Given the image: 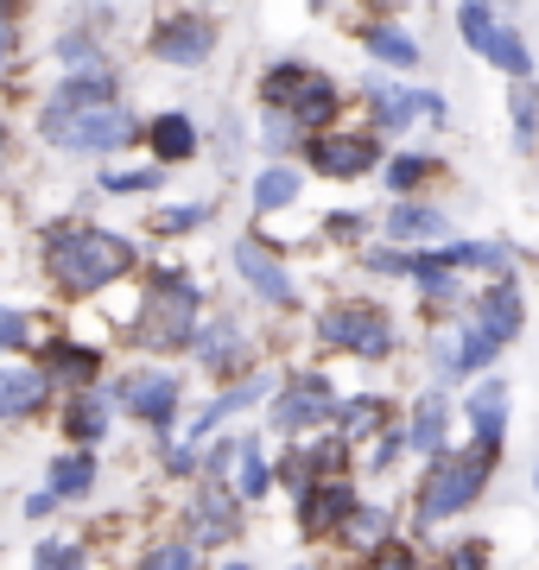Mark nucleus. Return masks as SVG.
I'll use <instances>...</instances> for the list:
<instances>
[{"mask_svg":"<svg viewBox=\"0 0 539 570\" xmlns=\"http://www.w3.org/2000/svg\"><path fill=\"white\" fill-rule=\"evenodd\" d=\"M261 146H267V153H292V146H298V127H292L286 115H261Z\"/></svg>","mask_w":539,"mask_h":570,"instance_id":"obj_45","label":"nucleus"},{"mask_svg":"<svg viewBox=\"0 0 539 570\" xmlns=\"http://www.w3.org/2000/svg\"><path fill=\"white\" fill-rule=\"evenodd\" d=\"M336 419V381L331 374H292L267 400V431L273 438H312L317 425Z\"/></svg>","mask_w":539,"mask_h":570,"instance_id":"obj_9","label":"nucleus"},{"mask_svg":"<svg viewBox=\"0 0 539 570\" xmlns=\"http://www.w3.org/2000/svg\"><path fill=\"white\" fill-rule=\"evenodd\" d=\"M0 159H7V127H0Z\"/></svg>","mask_w":539,"mask_h":570,"instance_id":"obj_51","label":"nucleus"},{"mask_svg":"<svg viewBox=\"0 0 539 570\" xmlns=\"http://www.w3.org/2000/svg\"><path fill=\"white\" fill-rule=\"evenodd\" d=\"M362 51H374V58L394 63V70H419V39L413 32H400V26H388V20L362 26Z\"/></svg>","mask_w":539,"mask_h":570,"instance_id":"obj_30","label":"nucleus"},{"mask_svg":"<svg viewBox=\"0 0 539 570\" xmlns=\"http://www.w3.org/2000/svg\"><path fill=\"white\" fill-rule=\"evenodd\" d=\"M463 425H470V444L477 450H496L508 444V381H477V387L463 393Z\"/></svg>","mask_w":539,"mask_h":570,"instance_id":"obj_16","label":"nucleus"},{"mask_svg":"<svg viewBox=\"0 0 539 570\" xmlns=\"http://www.w3.org/2000/svg\"><path fill=\"white\" fill-rule=\"evenodd\" d=\"M482 58L496 63V70H508L514 82H527V77H533V58H527V39H520L514 26L501 20V13H496V26H489V45H482Z\"/></svg>","mask_w":539,"mask_h":570,"instance_id":"obj_31","label":"nucleus"},{"mask_svg":"<svg viewBox=\"0 0 539 570\" xmlns=\"http://www.w3.org/2000/svg\"><path fill=\"white\" fill-rule=\"evenodd\" d=\"M235 273H242V285H248L254 298H267V305H280V311L298 305V285H292V273L280 266V254H273L261 235H242V242H235Z\"/></svg>","mask_w":539,"mask_h":570,"instance_id":"obj_15","label":"nucleus"},{"mask_svg":"<svg viewBox=\"0 0 539 570\" xmlns=\"http://www.w3.org/2000/svg\"><path fill=\"white\" fill-rule=\"evenodd\" d=\"M185 546L197 551H228L248 539V508L235 501V489L228 482H197L185 501V532H178Z\"/></svg>","mask_w":539,"mask_h":570,"instance_id":"obj_8","label":"nucleus"},{"mask_svg":"<svg viewBox=\"0 0 539 570\" xmlns=\"http://www.w3.org/2000/svg\"><path fill=\"white\" fill-rule=\"evenodd\" d=\"M362 96H369L374 108V134H400V127H413V115H425V121H444V96H432V89H413V82H388V77H369L362 82Z\"/></svg>","mask_w":539,"mask_h":570,"instance_id":"obj_13","label":"nucleus"},{"mask_svg":"<svg viewBox=\"0 0 539 570\" xmlns=\"http://www.w3.org/2000/svg\"><path fill=\"white\" fill-rule=\"evenodd\" d=\"M115 89H121L115 70H77V77L58 82L51 108H102V102H115Z\"/></svg>","mask_w":539,"mask_h":570,"instance_id":"obj_29","label":"nucleus"},{"mask_svg":"<svg viewBox=\"0 0 539 570\" xmlns=\"http://www.w3.org/2000/svg\"><path fill=\"white\" fill-rule=\"evenodd\" d=\"M39 134L58 153H121L127 140H140V121L121 102H102V108H51L45 102Z\"/></svg>","mask_w":539,"mask_h":570,"instance_id":"obj_5","label":"nucleus"},{"mask_svg":"<svg viewBox=\"0 0 539 570\" xmlns=\"http://www.w3.org/2000/svg\"><path fill=\"white\" fill-rule=\"evenodd\" d=\"M292 570H317V564H292Z\"/></svg>","mask_w":539,"mask_h":570,"instance_id":"obj_55","label":"nucleus"},{"mask_svg":"<svg viewBox=\"0 0 539 570\" xmlns=\"http://www.w3.org/2000/svg\"><path fill=\"white\" fill-rule=\"evenodd\" d=\"M432 171H438V165L425 159V153H400V159H388V190H394L400 204H406V197H413L419 184L432 178Z\"/></svg>","mask_w":539,"mask_h":570,"instance_id":"obj_40","label":"nucleus"},{"mask_svg":"<svg viewBox=\"0 0 539 570\" xmlns=\"http://www.w3.org/2000/svg\"><path fill=\"white\" fill-rule=\"evenodd\" d=\"M331 425H336V438H343L350 450H362V444H374L381 431L394 425V406H388L381 393H355V400H336Z\"/></svg>","mask_w":539,"mask_h":570,"instance_id":"obj_22","label":"nucleus"},{"mask_svg":"<svg viewBox=\"0 0 539 570\" xmlns=\"http://www.w3.org/2000/svg\"><path fill=\"white\" fill-rule=\"evenodd\" d=\"M305 165L317 178H362L369 165H381V134L374 127H343V134H312L305 140Z\"/></svg>","mask_w":539,"mask_h":570,"instance_id":"obj_11","label":"nucleus"},{"mask_svg":"<svg viewBox=\"0 0 539 570\" xmlns=\"http://www.w3.org/2000/svg\"><path fill=\"white\" fill-rule=\"evenodd\" d=\"M190 355L209 367V374H235V367L254 355L248 330H242V317H209V324H197V336H190Z\"/></svg>","mask_w":539,"mask_h":570,"instance_id":"obj_19","label":"nucleus"},{"mask_svg":"<svg viewBox=\"0 0 539 570\" xmlns=\"http://www.w3.org/2000/svg\"><path fill=\"white\" fill-rule=\"evenodd\" d=\"M45 273L58 292L70 298H96L108 285H121L134 273V242L121 228H96V223H70V228H51L45 242Z\"/></svg>","mask_w":539,"mask_h":570,"instance_id":"obj_2","label":"nucleus"},{"mask_svg":"<svg viewBox=\"0 0 539 570\" xmlns=\"http://www.w3.org/2000/svg\"><path fill=\"white\" fill-rule=\"evenodd\" d=\"M355 501H362L355 475H324V482H305V489L292 494L298 539H312V546H336V532H343V520L355 513Z\"/></svg>","mask_w":539,"mask_h":570,"instance_id":"obj_10","label":"nucleus"},{"mask_svg":"<svg viewBox=\"0 0 539 570\" xmlns=\"http://www.w3.org/2000/svg\"><path fill=\"white\" fill-rule=\"evenodd\" d=\"M102 482V463H96V450H58L51 463H45V489L58 494V501H89Z\"/></svg>","mask_w":539,"mask_h":570,"instance_id":"obj_25","label":"nucleus"},{"mask_svg":"<svg viewBox=\"0 0 539 570\" xmlns=\"http://www.w3.org/2000/svg\"><path fill=\"white\" fill-rule=\"evenodd\" d=\"M388 235H394V242H406V247H425V242H438V235H451V216L406 197V204L388 209Z\"/></svg>","mask_w":539,"mask_h":570,"instance_id":"obj_28","label":"nucleus"},{"mask_svg":"<svg viewBox=\"0 0 539 570\" xmlns=\"http://www.w3.org/2000/svg\"><path fill=\"white\" fill-rule=\"evenodd\" d=\"M438 570H496V546L489 539H451Z\"/></svg>","mask_w":539,"mask_h":570,"instance_id":"obj_41","label":"nucleus"},{"mask_svg":"<svg viewBox=\"0 0 539 570\" xmlns=\"http://www.w3.org/2000/svg\"><path fill=\"white\" fill-rule=\"evenodd\" d=\"M489 336H496L501 348L520 336V324H527V298H520V285H514V273L508 279H496V285H482V298H477V311H470Z\"/></svg>","mask_w":539,"mask_h":570,"instance_id":"obj_21","label":"nucleus"},{"mask_svg":"<svg viewBox=\"0 0 539 570\" xmlns=\"http://www.w3.org/2000/svg\"><path fill=\"white\" fill-rule=\"evenodd\" d=\"M369 7H400V0H369Z\"/></svg>","mask_w":539,"mask_h":570,"instance_id":"obj_52","label":"nucleus"},{"mask_svg":"<svg viewBox=\"0 0 539 570\" xmlns=\"http://www.w3.org/2000/svg\"><path fill=\"white\" fill-rule=\"evenodd\" d=\"M406 450H419V456H438V450H451V393L444 387H425L413 400V412H406Z\"/></svg>","mask_w":539,"mask_h":570,"instance_id":"obj_20","label":"nucleus"},{"mask_svg":"<svg viewBox=\"0 0 539 570\" xmlns=\"http://www.w3.org/2000/svg\"><path fill=\"white\" fill-rule=\"evenodd\" d=\"M45 381L63 393H84V387H102V348L77 343V336H51V348H45Z\"/></svg>","mask_w":539,"mask_h":570,"instance_id":"obj_18","label":"nucleus"},{"mask_svg":"<svg viewBox=\"0 0 539 570\" xmlns=\"http://www.w3.org/2000/svg\"><path fill=\"white\" fill-rule=\"evenodd\" d=\"M216 204H178V209H159V235H190V228H209Z\"/></svg>","mask_w":539,"mask_h":570,"instance_id":"obj_42","label":"nucleus"},{"mask_svg":"<svg viewBox=\"0 0 539 570\" xmlns=\"http://www.w3.org/2000/svg\"><path fill=\"white\" fill-rule=\"evenodd\" d=\"M58 63H70V77L77 70H108V45L89 26H70V32H58Z\"/></svg>","mask_w":539,"mask_h":570,"instance_id":"obj_34","label":"nucleus"},{"mask_svg":"<svg viewBox=\"0 0 539 570\" xmlns=\"http://www.w3.org/2000/svg\"><path fill=\"white\" fill-rule=\"evenodd\" d=\"M355 570H425V558H419V546L406 539V532H394L388 546H374L355 558Z\"/></svg>","mask_w":539,"mask_h":570,"instance_id":"obj_39","label":"nucleus"},{"mask_svg":"<svg viewBox=\"0 0 539 570\" xmlns=\"http://www.w3.org/2000/svg\"><path fill=\"white\" fill-rule=\"evenodd\" d=\"M228 489L242 508L254 501H267L273 494V456H267V438L261 431H242V450H235V475H228Z\"/></svg>","mask_w":539,"mask_h":570,"instance_id":"obj_23","label":"nucleus"},{"mask_svg":"<svg viewBox=\"0 0 539 570\" xmlns=\"http://www.w3.org/2000/svg\"><path fill=\"white\" fill-rule=\"evenodd\" d=\"M146 51H153L159 63L190 70V63H204L209 51H216V26H209L204 13H166V20L146 32Z\"/></svg>","mask_w":539,"mask_h":570,"instance_id":"obj_14","label":"nucleus"},{"mask_svg":"<svg viewBox=\"0 0 539 570\" xmlns=\"http://www.w3.org/2000/svg\"><path fill=\"white\" fill-rule=\"evenodd\" d=\"M388 539H394V513L381 508V501H369V494L355 501V513L343 520V532H336V546L355 551V558H362V551H374V546H388Z\"/></svg>","mask_w":539,"mask_h":570,"instance_id":"obj_27","label":"nucleus"},{"mask_svg":"<svg viewBox=\"0 0 539 570\" xmlns=\"http://www.w3.org/2000/svg\"><path fill=\"white\" fill-rule=\"evenodd\" d=\"M153 184H166L159 165H108L102 178H96V190H102V197H140Z\"/></svg>","mask_w":539,"mask_h":570,"instance_id":"obj_35","label":"nucleus"},{"mask_svg":"<svg viewBox=\"0 0 539 570\" xmlns=\"http://www.w3.org/2000/svg\"><path fill=\"white\" fill-rule=\"evenodd\" d=\"M496 450H477V444H463V450H438V456H425V475L413 482V532L406 539H425L432 527H451V520H463V513L477 508L482 494H489V482H496Z\"/></svg>","mask_w":539,"mask_h":570,"instance_id":"obj_1","label":"nucleus"},{"mask_svg":"<svg viewBox=\"0 0 539 570\" xmlns=\"http://www.w3.org/2000/svg\"><path fill=\"white\" fill-rule=\"evenodd\" d=\"M501 355V343L489 336V330L470 317V324L457 330H438L432 336V367H438V387H457V381H470V374H482V367Z\"/></svg>","mask_w":539,"mask_h":570,"instance_id":"obj_12","label":"nucleus"},{"mask_svg":"<svg viewBox=\"0 0 539 570\" xmlns=\"http://www.w3.org/2000/svg\"><path fill=\"white\" fill-rule=\"evenodd\" d=\"M7 58H13V26L0 20V70H7Z\"/></svg>","mask_w":539,"mask_h":570,"instance_id":"obj_49","label":"nucleus"},{"mask_svg":"<svg viewBox=\"0 0 539 570\" xmlns=\"http://www.w3.org/2000/svg\"><path fill=\"white\" fill-rule=\"evenodd\" d=\"M32 570H89V546H84V539H63V532H51V539H39V546H32Z\"/></svg>","mask_w":539,"mask_h":570,"instance_id":"obj_36","label":"nucleus"},{"mask_svg":"<svg viewBox=\"0 0 539 570\" xmlns=\"http://www.w3.org/2000/svg\"><path fill=\"white\" fill-rule=\"evenodd\" d=\"M533 494H539V463H533Z\"/></svg>","mask_w":539,"mask_h":570,"instance_id":"obj_54","label":"nucleus"},{"mask_svg":"<svg viewBox=\"0 0 539 570\" xmlns=\"http://www.w3.org/2000/svg\"><path fill=\"white\" fill-rule=\"evenodd\" d=\"M508 121H514V146L533 153L539 146V82H508Z\"/></svg>","mask_w":539,"mask_h":570,"instance_id":"obj_32","label":"nucleus"},{"mask_svg":"<svg viewBox=\"0 0 539 570\" xmlns=\"http://www.w3.org/2000/svg\"><path fill=\"white\" fill-rule=\"evenodd\" d=\"M369 216H362V209H336V216H324V235H331V242H362V235H369Z\"/></svg>","mask_w":539,"mask_h":570,"instance_id":"obj_44","label":"nucleus"},{"mask_svg":"<svg viewBox=\"0 0 539 570\" xmlns=\"http://www.w3.org/2000/svg\"><path fill=\"white\" fill-rule=\"evenodd\" d=\"M32 343V317L13 305H0V348H26Z\"/></svg>","mask_w":539,"mask_h":570,"instance_id":"obj_46","label":"nucleus"},{"mask_svg":"<svg viewBox=\"0 0 539 570\" xmlns=\"http://www.w3.org/2000/svg\"><path fill=\"white\" fill-rule=\"evenodd\" d=\"M7 7H13V0H0V20H7Z\"/></svg>","mask_w":539,"mask_h":570,"instance_id":"obj_53","label":"nucleus"},{"mask_svg":"<svg viewBox=\"0 0 539 570\" xmlns=\"http://www.w3.org/2000/svg\"><path fill=\"white\" fill-rule=\"evenodd\" d=\"M317 343L343 348V355H355V362H388L400 348L394 336V317L381 305H362V298H336V305L317 311Z\"/></svg>","mask_w":539,"mask_h":570,"instance_id":"obj_6","label":"nucleus"},{"mask_svg":"<svg viewBox=\"0 0 539 570\" xmlns=\"http://www.w3.org/2000/svg\"><path fill=\"white\" fill-rule=\"evenodd\" d=\"M63 508V501H58V494H51V489H39V494H26V501H20V513H26V520H32V527H45V520H51V513H58Z\"/></svg>","mask_w":539,"mask_h":570,"instance_id":"obj_47","label":"nucleus"},{"mask_svg":"<svg viewBox=\"0 0 539 570\" xmlns=\"http://www.w3.org/2000/svg\"><path fill=\"white\" fill-rule=\"evenodd\" d=\"M216 570H248V564H242V558H228V564H216Z\"/></svg>","mask_w":539,"mask_h":570,"instance_id":"obj_50","label":"nucleus"},{"mask_svg":"<svg viewBox=\"0 0 539 570\" xmlns=\"http://www.w3.org/2000/svg\"><path fill=\"white\" fill-rule=\"evenodd\" d=\"M197 311H204V285L178 273V266H159L140 292V317H134V343L153 348V355H178L197 336Z\"/></svg>","mask_w":539,"mask_h":570,"instance_id":"obj_3","label":"nucleus"},{"mask_svg":"<svg viewBox=\"0 0 539 570\" xmlns=\"http://www.w3.org/2000/svg\"><path fill=\"white\" fill-rule=\"evenodd\" d=\"M58 431L70 438L63 450H96L115 431V406H108V393L102 387H84V393H63V406H58Z\"/></svg>","mask_w":539,"mask_h":570,"instance_id":"obj_17","label":"nucleus"},{"mask_svg":"<svg viewBox=\"0 0 539 570\" xmlns=\"http://www.w3.org/2000/svg\"><path fill=\"white\" fill-rule=\"evenodd\" d=\"M134 570H204V551L185 546V539H153Z\"/></svg>","mask_w":539,"mask_h":570,"instance_id":"obj_38","label":"nucleus"},{"mask_svg":"<svg viewBox=\"0 0 539 570\" xmlns=\"http://www.w3.org/2000/svg\"><path fill=\"white\" fill-rule=\"evenodd\" d=\"M400 456H406V431L388 425V431H381V438L369 444V475H388V469H394Z\"/></svg>","mask_w":539,"mask_h":570,"instance_id":"obj_43","label":"nucleus"},{"mask_svg":"<svg viewBox=\"0 0 539 570\" xmlns=\"http://www.w3.org/2000/svg\"><path fill=\"white\" fill-rule=\"evenodd\" d=\"M254 216H273V209H286L298 197V171L292 165H261V178H254Z\"/></svg>","mask_w":539,"mask_h":570,"instance_id":"obj_33","label":"nucleus"},{"mask_svg":"<svg viewBox=\"0 0 539 570\" xmlns=\"http://www.w3.org/2000/svg\"><path fill=\"white\" fill-rule=\"evenodd\" d=\"M235 450H242V431L204 438V450H197V482H228L235 475Z\"/></svg>","mask_w":539,"mask_h":570,"instance_id":"obj_37","label":"nucleus"},{"mask_svg":"<svg viewBox=\"0 0 539 570\" xmlns=\"http://www.w3.org/2000/svg\"><path fill=\"white\" fill-rule=\"evenodd\" d=\"M362 266L369 273H406V254H394V247H362Z\"/></svg>","mask_w":539,"mask_h":570,"instance_id":"obj_48","label":"nucleus"},{"mask_svg":"<svg viewBox=\"0 0 539 570\" xmlns=\"http://www.w3.org/2000/svg\"><path fill=\"white\" fill-rule=\"evenodd\" d=\"M108 393V406L127 412V419H140L153 438H159V450L171 444V425H178V406H185V381L178 374H166V367H134V374H121Z\"/></svg>","mask_w":539,"mask_h":570,"instance_id":"obj_7","label":"nucleus"},{"mask_svg":"<svg viewBox=\"0 0 539 570\" xmlns=\"http://www.w3.org/2000/svg\"><path fill=\"white\" fill-rule=\"evenodd\" d=\"M146 146H153V165H178V159H197V121L190 115H153L146 121Z\"/></svg>","mask_w":539,"mask_h":570,"instance_id":"obj_26","label":"nucleus"},{"mask_svg":"<svg viewBox=\"0 0 539 570\" xmlns=\"http://www.w3.org/2000/svg\"><path fill=\"white\" fill-rule=\"evenodd\" d=\"M336 102H343L336 82L324 70H312V63H273L267 77H261V108L267 115H286L305 140L336 121Z\"/></svg>","mask_w":539,"mask_h":570,"instance_id":"obj_4","label":"nucleus"},{"mask_svg":"<svg viewBox=\"0 0 539 570\" xmlns=\"http://www.w3.org/2000/svg\"><path fill=\"white\" fill-rule=\"evenodd\" d=\"M45 400H51L45 367H0V425H20V419L45 412Z\"/></svg>","mask_w":539,"mask_h":570,"instance_id":"obj_24","label":"nucleus"}]
</instances>
